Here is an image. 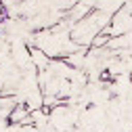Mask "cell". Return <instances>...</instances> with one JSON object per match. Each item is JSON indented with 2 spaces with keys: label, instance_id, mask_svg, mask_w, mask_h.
Here are the masks:
<instances>
[{
  "label": "cell",
  "instance_id": "obj_1",
  "mask_svg": "<svg viewBox=\"0 0 132 132\" xmlns=\"http://www.w3.org/2000/svg\"><path fill=\"white\" fill-rule=\"evenodd\" d=\"M29 57H31V65H34L38 71L48 69V67H51V63H53V59L48 57L42 48H38V46H34V44H29Z\"/></svg>",
  "mask_w": 132,
  "mask_h": 132
}]
</instances>
